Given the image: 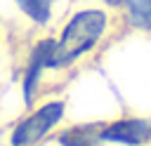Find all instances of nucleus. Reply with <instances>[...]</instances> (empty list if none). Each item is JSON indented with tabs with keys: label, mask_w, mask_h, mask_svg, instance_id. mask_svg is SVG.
Here are the masks:
<instances>
[{
	"label": "nucleus",
	"mask_w": 151,
	"mask_h": 146,
	"mask_svg": "<svg viewBox=\"0 0 151 146\" xmlns=\"http://www.w3.org/2000/svg\"><path fill=\"white\" fill-rule=\"evenodd\" d=\"M90 2H97V5H104V7H109V9H113V12H118V9H120V0H90Z\"/></svg>",
	"instance_id": "obj_8"
},
{
	"label": "nucleus",
	"mask_w": 151,
	"mask_h": 146,
	"mask_svg": "<svg viewBox=\"0 0 151 146\" xmlns=\"http://www.w3.org/2000/svg\"><path fill=\"white\" fill-rule=\"evenodd\" d=\"M66 115H68L66 99L61 97L38 99L7 130L5 144L7 146H45V141L66 122Z\"/></svg>",
	"instance_id": "obj_2"
},
{
	"label": "nucleus",
	"mask_w": 151,
	"mask_h": 146,
	"mask_svg": "<svg viewBox=\"0 0 151 146\" xmlns=\"http://www.w3.org/2000/svg\"><path fill=\"white\" fill-rule=\"evenodd\" d=\"M0 40H2V19H0Z\"/></svg>",
	"instance_id": "obj_9"
},
{
	"label": "nucleus",
	"mask_w": 151,
	"mask_h": 146,
	"mask_svg": "<svg viewBox=\"0 0 151 146\" xmlns=\"http://www.w3.org/2000/svg\"><path fill=\"white\" fill-rule=\"evenodd\" d=\"M99 139L106 146H151V115L123 113L99 120Z\"/></svg>",
	"instance_id": "obj_4"
},
{
	"label": "nucleus",
	"mask_w": 151,
	"mask_h": 146,
	"mask_svg": "<svg viewBox=\"0 0 151 146\" xmlns=\"http://www.w3.org/2000/svg\"><path fill=\"white\" fill-rule=\"evenodd\" d=\"M120 28L118 14L90 0H76L54 24V75L78 68L92 59Z\"/></svg>",
	"instance_id": "obj_1"
},
{
	"label": "nucleus",
	"mask_w": 151,
	"mask_h": 146,
	"mask_svg": "<svg viewBox=\"0 0 151 146\" xmlns=\"http://www.w3.org/2000/svg\"><path fill=\"white\" fill-rule=\"evenodd\" d=\"M52 75H54V40H52V31H45L31 40L21 64L19 92L24 108H31L42 97V87Z\"/></svg>",
	"instance_id": "obj_3"
},
{
	"label": "nucleus",
	"mask_w": 151,
	"mask_h": 146,
	"mask_svg": "<svg viewBox=\"0 0 151 146\" xmlns=\"http://www.w3.org/2000/svg\"><path fill=\"white\" fill-rule=\"evenodd\" d=\"M17 14L26 21V26L45 33L52 31L61 19V7H68L66 0H9Z\"/></svg>",
	"instance_id": "obj_5"
},
{
	"label": "nucleus",
	"mask_w": 151,
	"mask_h": 146,
	"mask_svg": "<svg viewBox=\"0 0 151 146\" xmlns=\"http://www.w3.org/2000/svg\"><path fill=\"white\" fill-rule=\"evenodd\" d=\"M47 141L52 146H106L99 139V120L61 125Z\"/></svg>",
	"instance_id": "obj_6"
},
{
	"label": "nucleus",
	"mask_w": 151,
	"mask_h": 146,
	"mask_svg": "<svg viewBox=\"0 0 151 146\" xmlns=\"http://www.w3.org/2000/svg\"><path fill=\"white\" fill-rule=\"evenodd\" d=\"M116 14L120 28L125 26L132 33L151 35V0H120V9Z\"/></svg>",
	"instance_id": "obj_7"
}]
</instances>
